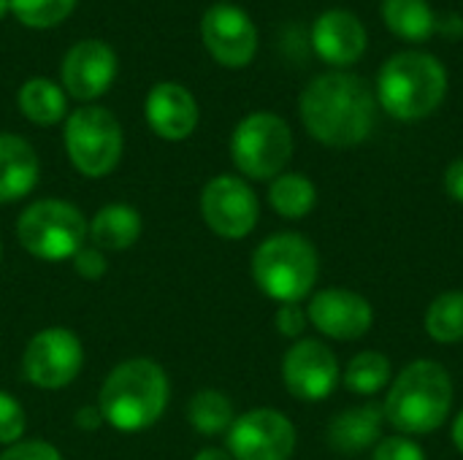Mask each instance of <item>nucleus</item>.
<instances>
[{"mask_svg":"<svg viewBox=\"0 0 463 460\" xmlns=\"http://www.w3.org/2000/svg\"><path fill=\"white\" fill-rule=\"evenodd\" d=\"M301 122L307 133L336 149L364 144L374 130L377 98L369 84L353 73H323L301 92Z\"/></svg>","mask_w":463,"mask_h":460,"instance_id":"f257e3e1","label":"nucleus"},{"mask_svg":"<svg viewBox=\"0 0 463 460\" xmlns=\"http://www.w3.org/2000/svg\"><path fill=\"white\" fill-rule=\"evenodd\" d=\"M171 385L160 363L149 358L122 361L109 371L98 393V409L103 423L122 434H138L152 428L168 407Z\"/></svg>","mask_w":463,"mask_h":460,"instance_id":"f03ea898","label":"nucleus"},{"mask_svg":"<svg viewBox=\"0 0 463 460\" xmlns=\"http://www.w3.org/2000/svg\"><path fill=\"white\" fill-rule=\"evenodd\" d=\"M453 409V380L437 361L410 363L391 385L383 412L404 437H426L445 426Z\"/></svg>","mask_w":463,"mask_h":460,"instance_id":"7ed1b4c3","label":"nucleus"},{"mask_svg":"<svg viewBox=\"0 0 463 460\" xmlns=\"http://www.w3.org/2000/svg\"><path fill=\"white\" fill-rule=\"evenodd\" d=\"M448 95L445 65L426 52H402L377 73V100L388 117L418 122L439 108Z\"/></svg>","mask_w":463,"mask_h":460,"instance_id":"20e7f679","label":"nucleus"},{"mask_svg":"<svg viewBox=\"0 0 463 460\" xmlns=\"http://www.w3.org/2000/svg\"><path fill=\"white\" fill-rule=\"evenodd\" d=\"M320 274L315 244L301 233H274L252 252L255 285L279 304L304 301Z\"/></svg>","mask_w":463,"mask_h":460,"instance_id":"39448f33","label":"nucleus"},{"mask_svg":"<svg viewBox=\"0 0 463 460\" xmlns=\"http://www.w3.org/2000/svg\"><path fill=\"white\" fill-rule=\"evenodd\" d=\"M19 244L43 263L73 260L87 241L84 214L60 198L33 201L16 220Z\"/></svg>","mask_w":463,"mask_h":460,"instance_id":"423d86ee","label":"nucleus"},{"mask_svg":"<svg viewBox=\"0 0 463 460\" xmlns=\"http://www.w3.org/2000/svg\"><path fill=\"white\" fill-rule=\"evenodd\" d=\"M65 152L73 168L87 179L109 176L122 157L125 138L117 117L103 106H81L65 119Z\"/></svg>","mask_w":463,"mask_h":460,"instance_id":"0eeeda50","label":"nucleus"},{"mask_svg":"<svg viewBox=\"0 0 463 460\" xmlns=\"http://www.w3.org/2000/svg\"><path fill=\"white\" fill-rule=\"evenodd\" d=\"M293 157V133L290 125L271 114L255 111L244 117L231 136V160L241 176L266 182L277 179Z\"/></svg>","mask_w":463,"mask_h":460,"instance_id":"6e6552de","label":"nucleus"},{"mask_svg":"<svg viewBox=\"0 0 463 460\" xmlns=\"http://www.w3.org/2000/svg\"><path fill=\"white\" fill-rule=\"evenodd\" d=\"M84 366L81 339L62 325L38 331L22 355V377L41 390L68 388Z\"/></svg>","mask_w":463,"mask_h":460,"instance_id":"1a4fd4ad","label":"nucleus"},{"mask_svg":"<svg viewBox=\"0 0 463 460\" xmlns=\"http://www.w3.org/2000/svg\"><path fill=\"white\" fill-rule=\"evenodd\" d=\"M201 214L212 233L228 241L250 236L260 217L255 190L233 174H220L206 182L201 192Z\"/></svg>","mask_w":463,"mask_h":460,"instance_id":"9d476101","label":"nucleus"},{"mask_svg":"<svg viewBox=\"0 0 463 460\" xmlns=\"http://www.w3.org/2000/svg\"><path fill=\"white\" fill-rule=\"evenodd\" d=\"M233 460H288L296 450V426L277 409H250L228 428Z\"/></svg>","mask_w":463,"mask_h":460,"instance_id":"9b49d317","label":"nucleus"},{"mask_svg":"<svg viewBox=\"0 0 463 460\" xmlns=\"http://www.w3.org/2000/svg\"><path fill=\"white\" fill-rule=\"evenodd\" d=\"M201 35L209 54L225 68H244L255 60L258 27L239 5H212L201 19Z\"/></svg>","mask_w":463,"mask_h":460,"instance_id":"f8f14e48","label":"nucleus"},{"mask_svg":"<svg viewBox=\"0 0 463 460\" xmlns=\"http://www.w3.org/2000/svg\"><path fill=\"white\" fill-rule=\"evenodd\" d=\"M282 380L293 399L326 401L339 382V361L323 342L301 339L285 352Z\"/></svg>","mask_w":463,"mask_h":460,"instance_id":"ddd939ff","label":"nucleus"},{"mask_svg":"<svg viewBox=\"0 0 463 460\" xmlns=\"http://www.w3.org/2000/svg\"><path fill=\"white\" fill-rule=\"evenodd\" d=\"M117 79V54L109 43L87 38L68 49L60 65V81L65 95L90 103L109 92Z\"/></svg>","mask_w":463,"mask_h":460,"instance_id":"4468645a","label":"nucleus"},{"mask_svg":"<svg viewBox=\"0 0 463 460\" xmlns=\"http://www.w3.org/2000/svg\"><path fill=\"white\" fill-rule=\"evenodd\" d=\"M307 317L323 336L336 342H355L369 333L374 309L364 296L353 290L328 287L312 296Z\"/></svg>","mask_w":463,"mask_h":460,"instance_id":"2eb2a0df","label":"nucleus"},{"mask_svg":"<svg viewBox=\"0 0 463 460\" xmlns=\"http://www.w3.org/2000/svg\"><path fill=\"white\" fill-rule=\"evenodd\" d=\"M149 130L163 141H184L198 127V103L193 92L176 81H160L144 100Z\"/></svg>","mask_w":463,"mask_h":460,"instance_id":"dca6fc26","label":"nucleus"},{"mask_svg":"<svg viewBox=\"0 0 463 460\" xmlns=\"http://www.w3.org/2000/svg\"><path fill=\"white\" fill-rule=\"evenodd\" d=\"M312 46L328 65L347 68L366 52V27L347 8H328L315 19Z\"/></svg>","mask_w":463,"mask_h":460,"instance_id":"f3484780","label":"nucleus"},{"mask_svg":"<svg viewBox=\"0 0 463 460\" xmlns=\"http://www.w3.org/2000/svg\"><path fill=\"white\" fill-rule=\"evenodd\" d=\"M41 163L30 141L0 133V203H16L38 184Z\"/></svg>","mask_w":463,"mask_h":460,"instance_id":"a211bd4d","label":"nucleus"},{"mask_svg":"<svg viewBox=\"0 0 463 460\" xmlns=\"http://www.w3.org/2000/svg\"><path fill=\"white\" fill-rule=\"evenodd\" d=\"M385 412L380 404H364L345 409L328 423V447L342 455H355L380 439Z\"/></svg>","mask_w":463,"mask_h":460,"instance_id":"6ab92c4d","label":"nucleus"},{"mask_svg":"<svg viewBox=\"0 0 463 460\" xmlns=\"http://www.w3.org/2000/svg\"><path fill=\"white\" fill-rule=\"evenodd\" d=\"M87 236L92 247L103 252L130 249L141 236V214L128 203H109L95 211L87 225Z\"/></svg>","mask_w":463,"mask_h":460,"instance_id":"aec40b11","label":"nucleus"},{"mask_svg":"<svg viewBox=\"0 0 463 460\" xmlns=\"http://www.w3.org/2000/svg\"><path fill=\"white\" fill-rule=\"evenodd\" d=\"M16 103H19V111L33 125H41V127H52L62 122L68 114V95L62 84H54L52 79H41V76H33L19 87Z\"/></svg>","mask_w":463,"mask_h":460,"instance_id":"412c9836","label":"nucleus"},{"mask_svg":"<svg viewBox=\"0 0 463 460\" xmlns=\"http://www.w3.org/2000/svg\"><path fill=\"white\" fill-rule=\"evenodd\" d=\"M383 19L388 30L404 41H429L437 30V14L429 0H383Z\"/></svg>","mask_w":463,"mask_h":460,"instance_id":"4be33fe9","label":"nucleus"},{"mask_svg":"<svg viewBox=\"0 0 463 460\" xmlns=\"http://www.w3.org/2000/svg\"><path fill=\"white\" fill-rule=\"evenodd\" d=\"M269 203L285 220H304L317 203V190L304 174H279L271 179Z\"/></svg>","mask_w":463,"mask_h":460,"instance_id":"5701e85b","label":"nucleus"},{"mask_svg":"<svg viewBox=\"0 0 463 460\" xmlns=\"http://www.w3.org/2000/svg\"><path fill=\"white\" fill-rule=\"evenodd\" d=\"M236 412L231 399L222 390L214 388H203L198 390L190 404H187V423L201 434V437H220L228 434V428L233 426Z\"/></svg>","mask_w":463,"mask_h":460,"instance_id":"b1692460","label":"nucleus"},{"mask_svg":"<svg viewBox=\"0 0 463 460\" xmlns=\"http://www.w3.org/2000/svg\"><path fill=\"white\" fill-rule=\"evenodd\" d=\"M393 377L391 361L383 352L366 350L358 352L355 358H350L347 369H345V388L355 396H374L380 393Z\"/></svg>","mask_w":463,"mask_h":460,"instance_id":"393cba45","label":"nucleus"},{"mask_svg":"<svg viewBox=\"0 0 463 460\" xmlns=\"http://www.w3.org/2000/svg\"><path fill=\"white\" fill-rule=\"evenodd\" d=\"M426 333L439 344L463 342V293L450 290L431 301L426 312Z\"/></svg>","mask_w":463,"mask_h":460,"instance_id":"a878e982","label":"nucleus"},{"mask_svg":"<svg viewBox=\"0 0 463 460\" xmlns=\"http://www.w3.org/2000/svg\"><path fill=\"white\" fill-rule=\"evenodd\" d=\"M76 8V0H11V14L24 24V27H54L62 19L71 16Z\"/></svg>","mask_w":463,"mask_h":460,"instance_id":"bb28decb","label":"nucleus"},{"mask_svg":"<svg viewBox=\"0 0 463 460\" xmlns=\"http://www.w3.org/2000/svg\"><path fill=\"white\" fill-rule=\"evenodd\" d=\"M24 428H27L24 407L8 390H0V445L11 447L22 442Z\"/></svg>","mask_w":463,"mask_h":460,"instance_id":"cd10ccee","label":"nucleus"},{"mask_svg":"<svg viewBox=\"0 0 463 460\" xmlns=\"http://www.w3.org/2000/svg\"><path fill=\"white\" fill-rule=\"evenodd\" d=\"M372 460H426V453L410 437H388L380 439V445L372 453Z\"/></svg>","mask_w":463,"mask_h":460,"instance_id":"c85d7f7f","label":"nucleus"},{"mask_svg":"<svg viewBox=\"0 0 463 460\" xmlns=\"http://www.w3.org/2000/svg\"><path fill=\"white\" fill-rule=\"evenodd\" d=\"M0 460H62L60 450L41 439H22L3 450Z\"/></svg>","mask_w":463,"mask_h":460,"instance_id":"c756f323","label":"nucleus"},{"mask_svg":"<svg viewBox=\"0 0 463 460\" xmlns=\"http://www.w3.org/2000/svg\"><path fill=\"white\" fill-rule=\"evenodd\" d=\"M73 268H76V274H79L81 279L98 282V279H103L106 271H109L106 252L98 249V247H87V244H84V247L76 252V258H73Z\"/></svg>","mask_w":463,"mask_h":460,"instance_id":"7c9ffc66","label":"nucleus"},{"mask_svg":"<svg viewBox=\"0 0 463 460\" xmlns=\"http://www.w3.org/2000/svg\"><path fill=\"white\" fill-rule=\"evenodd\" d=\"M307 323H309V317L298 304H279V309L274 314L277 331L288 339H298L307 331Z\"/></svg>","mask_w":463,"mask_h":460,"instance_id":"2f4dec72","label":"nucleus"},{"mask_svg":"<svg viewBox=\"0 0 463 460\" xmlns=\"http://www.w3.org/2000/svg\"><path fill=\"white\" fill-rule=\"evenodd\" d=\"M445 192L456 201L463 203V157L453 160L445 171Z\"/></svg>","mask_w":463,"mask_h":460,"instance_id":"473e14b6","label":"nucleus"},{"mask_svg":"<svg viewBox=\"0 0 463 460\" xmlns=\"http://www.w3.org/2000/svg\"><path fill=\"white\" fill-rule=\"evenodd\" d=\"M100 426H103V415H100L98 407H81L76 412V428H81V431H98Z\"/></svg>","mask_w":463,"mask_h":460,"instance_id":"72a5a7b5","label":"nucleus"},{"mask_svg":"<svg viewBox=\"0 0 463 460\" xmlns=\"http://www.w3.org/2000/svg\"><path fill=\"white\" fill-rule=\"evenodd\" d=\"M437 30L448 33L450 38H458V35L463 33V22L456 16V14H450V16H445V22H439V19H437Z\"/></svg>","mask_w":463,"mask_h":460,"instance_id":"f704fd0d","label":"nucleus"},{"mask_svg":"<svg viewBox=\"0 0 463 460\" xmlns=\"http://www.w3.org/2000/svg\"><path fill=\"white\" fill-rule=\"evenodd\" d=\"M193 460H233V458H231V453H228V450L206 447V450H201V453H198Z\"/></svg>","mask_w":463,"mask_h":460,"instance_id":"c9c22d12","label":"nucleus"},{"mask_svg":"<svg viewBox=\"0 0 463 460\" xmlns=\"http://www.w3.org/2000/svg\"><path fill=\"white\" fill-rule=\"evenodd\" d=\"M453 442H456L458 453L463 455V409H461V415L456 418V423H453Z\"/></svg>","mask_w":463,"mask_h":460,"instance_id":"e433bc0d","label":"nucleus"},{"mask_svg":"<svg viewBox=\"0 0 463 460\" xmlns=\"http://www.w3.org/2000/svg\"><path fill=\"white\" fill-rule=\"evenodd\" d=\"M11 11V0H0V19Z\"/></svg>","mask_w":463,"mask_h":460,"instance_id":"4c0bfd02","label":"nucleus"},{"mask_svg":"<svg viewBox=\"0 0 463 460\" xmlns=\"http://www.w3.org/2000/svg\"><path fill=\"white\" fill-rule=\"evenodd\" d=\"M0 258H3V244H0Z\"/></svg>","mask_w":463,"mask_h":460,"instance_id":"58836bf2","label":"nucleus"}]
</instances>
